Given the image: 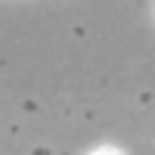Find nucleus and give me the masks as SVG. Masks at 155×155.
<instances>
[{
    "label": "nucleus",
    "instance_id": "f257e3e1",
    "mask_svg": "<svg viewBox=\"0 0 155 155\" xmlns=\"http://www.w3.org/2000/svg\"><path fill=\"white\" fill-rule=\"evenodd\" d=\"M93 155H118V152H112V149H99V152H93Z\"/></svg>",
    "mask_w": 155,
    "mask_h": 155
}]
</instances>
